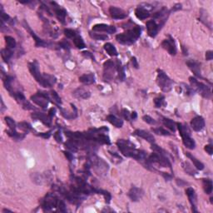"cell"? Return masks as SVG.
Here are the masks:
<instances>
[{
  "instance_id": "7bdbcfd3",
  "label": "cell",
  "mask_w": 213,
  "mask_h": 213,
  "mask_svg": "<svg viewBox=\"0 0 213 213\" xmlns=\"http://www.w3.org/2000/svg\"><path fill=\"white\" fill-rule=\"evenodd\" d=\"M90 36L92 38H94L96 40H106L108 37L105 34H100V33H90Z\"/></svg>"
},
{
  "instance_id": "9a60e30c",
  "label": "cell",
  "mask_w": 213,
  "mask_h": 213,
  "mask_svg": "<svg viewBox=\"0 0 213 213\" xmlns=\"http://www.w3.org/2000/svg\"><path fill=\"white\" fill-rule=\"evenodd\" d=\"M109 13L112 18H113L114 19H123L127 17V14L125 11H123V9L119 8L113 7L111 6L109 8Z\"/></svg>"
},
{
  "instance_id": "5bb4252c",
  "label": "cell",
  "mask_w": 213,
  "mask_h": 213,
  "mask_svg": "<svg viewBox=\"0 0 213 213\" xmlns=\"http://www.w3.org/2000/svg\"><path fill=\"white\" fill-rule=\"evenodd\" d=\"M191 127L196 132H200L205 127V121L202 117H196L191 122Z\"/></svg>"
},
{
  "instance_id": "f35d334b",
  "label": "cell",
  "mask_w": 213,
  "mask_h": 213,
  "mask_svg": "<svg viewBox=\"0 0 213 213\" xmlns=\"http://www.w3.org/2000/svg\"><path fill=\"white\" fill-rule=\"evenodd\" d=\"M49 95L51 96V97H52V101H53V102H54L57 105V106H60V105H61V103H62L61 98H60V97L58 96V94H57V92H55V91H51Z\"/></svg>"
},
{
  "instance_id": "c3c4849f",
  "label": "cell",
  "mask_w": 213,
  "mask_h": 213,
  "mask_svg": "<svg viewBox=\"0 0 213 213\" xmlns=\"http://www.w3.org/2000/svg\"><path fill=\"white\" fill-rule=\"evenodd\" d=\"M143 120H144V122H146L147 123L150 124V125H154V124H156V122L155 121L152 117L148 116V115H145V116L143 117Z\"/></svg>"
},
{
  "instance_id": "e0dca14e",
  "label": "cell",
  "mask_w": 213,
  "mask_h": 213,
  "mask_svg": "<svg viewBox=\"0 0 213 213\" xmlns=\"http://www.w3.org/2000/svg\"><path fill=\"white\" fill-rule=\"evenodd\" d=\"M186 193H187V197L189 198V201L192 206V211L194 212H197V210L196 209V204H197V195L195 192V190L192 187H188L186 190Z\"/></svg>"
},
{
  "instance_id": "91938a15",
  "label": "cell",
  "mask_w": 213,
  "mask_h": 213,
  "mask_svg": "<svg viewBox=\"0 0 213 213\" xmlns=\"http://www.w3.org/2000/svg\"><path fill=\"white\" fill-rule=\"evenodd\" d=\"M177 183H178V185H179L180 187H183V186H184V185L187 184V183H185V182H183L182 179H178L177 180Z\"/></svg>"
},
{
  "instance_id": "cb8c5ba5",
  "label": "cell",
  "mask_w": 213,
  "mask_h": 213,
  "mask_svg": "<svg viewBox=\"0 0 213 213\" xmlns=\"http://www.w3.org/2000/svg\"><path fill=\"white\" fill-rule=\"evenodd\" d=\"M135 14L138 19H140V20H144V19H147L150 16V13L145 8L140 7L139 6L135 10Z\"/></svg>"
},
{
  "instance_id": "4316f807",
  "label": "cell",
  "mask_w": 213,
  "mask_h": 213,
  "mask_svg": "<svg viewBox=\"0 0 213 213\" xmlns=\"http://www.w3.org/2000/svg\"><path fill=\"white\" fill-rule=\"evenodd\" d=\"M186 156L188 157V158H190L191 160L192 161V162H193V164H194V166L196 167V168H197V170H203L204 169V165L202 162H201L200 161H198L195 156H193L192 155V154L190 153V152H186Z\"/></svg>"
},
{
  "instance_id": "60d3db41",
  "label": "cell",
  "mask_w": 213,
  "mask_h": 213,
  "mask_svg": "<svg viewBox=\"0 0 213 213\" xmlns=\"http://www.w3.org/2000/svg\"><path fill=\"white\" fill-rule=\"evenodd\" d=\"M152 131L154 133L157 134V135H161V136H170L171 133L169 132H167V130L163 129L161 128H152Z\"/></svg>"
},
{
  "instance_id": "d6a6232c",
  "label": "cell",
  "mask_w": 213,
  "mask_h": 213,
  "mask_svg": "<svg viewBox=\"0 0 213 213\" xmlns=\"http://www.w3.org/2000/svg\"><path fill=\"white\" fill-rule=\"evenodd\" d=\"M162 123H163V124L166 126L167 128H169V129H170L171 131H172V132H175L176 129H177L176 123H174L172 120H171V119L163 117V118H162Z\"/></svg>"
},
{
  "instance_id": "44dd1931",
  "label": "cell",
  "mask_w": 213,
  "mask_h": 213,
  "mask_svg": "<svg viewBox=\"0 0 213 213\" xmlns=\"http://www.w3.org/2000/svg\"><path fill=\"white\" fill-rule=\"evenodd\" d=\"M146 26H147L148 35L150 37H152V38L156 37V35L157 34V32H158V26H157L156 22L154 20H149V21L147 22Z\"/></svg>"
},
{
  "instance_id": "9c48e42d",
  "label": "cell",
  "mask_w": 213,
  "mask_h": 213,
  "mask_svg": "<svg viewBox=\"0 0 213 213\" xmlns=\"http://www.w3.org/2000/svg\"><path fill=\"white\" fill-rule=\"evenodd\" d=\"M161 46L163 48L167 51L171 55H176L177 53V47H176L175 42L171 36H169V38L165 39V40L161 43Z\"/></svg>"
},
{
  "instance_id": "6f0895ef",
  "label": "cell",
  "mask_w": 213,
  "mask_h": 213,
  "mask_svg": "<svg viewBox=\"0 0 213 213\" xmlns=\"http://www.w3.org/2000/svg\"><path fill=\"white\" fill-rule=\"evenodd\" d=\"M55 112H56V109L53 108V107L50 109L49 111H48V115H49L50 117H52L54 116Z\"/></svg>"
},
{
  "instance_id": "d590c367",
  "label": "cell",
  "mask_w": 213,
  "mask_h": 213,
  "mask_svg": "<svg viewBox=\"0 0 213 213\" xmlns=\"http://www.w3.org/2000/svg\"><path fill=\"white\" fill-rule=\"evenodd\" d=\"M5 41H6V45L8 48L14 49L16 47V40L11 36H5Z\"/></svg>"
},
{
  "instance_id": "8fae6325",
  "label": "cell",
  "mask_w": 213,
  "mask_h": 213,
  "mask_svg": "<svg viewBox=\"0 0 213 213\" xmlns=\"http://www.w3.org/2000/svg\"><path fill=\"white\" fill-rule=\"evenodd\" d=\"M51 4L53 6V10H54L56 16H57V19L61 22L62 24H65V19H66L67 12L66 10L61 8L59 5H57L55 2H52Z\"/></svg>"
},
{
  "instance_id": "11a10c76",
  "label": "cell",
  "mask_w": 213,
  "mask_h": 213,
  "mask_svg": "<svg viewBox=\"0 0 213 213\" xmlns=\"http://www.w3.org/2000/svg\"><path fill=\"white\" fill-rule=\"evenodd\" d=\"M38 136L43 137V138H49L51 136V132H47V133H41L38 134Z\"/></svg>"
},
{
  "instance_id": "4fadbf2b",
  "label": "cell",
  "mask_w": 213,
  "mask_h": 213,
  "mask_svg": "<svg viewBox=\"0 0 213 213\" xmlns=\"http://www.w3.org/2000/svg\"><path fill=\"white\" fill-rule=\"evenodd\" d=\"M56 83V78L49 74H43L39 84L44 88H51Z\"/></svg>"
},
{
  "instance_id": "681fc988",
  "label": "cell",
  "mask_w": 213,
  "mask_h": 213,
  "mask_svg": "<svg viewBox=\"0 0 213 213\" xmlns=\"http://www.w3.org/2000/svg\"><path fill=\"white\" fill-rule=\"evenodd\" d=\"M123 112V116L124 117V118L127 119L128 121H130L131 119H132V117H131L130 112L128 111V109H126V108L123 109V112Z\"/></svg>"
},
{
  "instance_id": "be15d7a7",
  "label": "cell",
  "mask_w": 213,
  "mask_h": 213,
  "mask_svg": "<svg viewBox=\"0 0 213 213\" xmlns=\"http://www.w3.org/2000/svg\"><path fill=\"white\" fill-rule=\"evenodd\" d=\"M6 211H8V212H12V211H9V210H7V209H4L3 212H6Z\"/></svg>"
},
{
  "instance_id": "e575fe53",
  "label": "cell",
  "mask_w": 213,
  "mask_h": 213,
  "mask_svg": "<svg viewBox=\"0 0 213 213\" xmlns=\"http://www.w3.org/2000/svg\"><path fill=\"white\" fill-rule=\"evenodd\" d=\"M65 147H66V148H68V149L74 152H77L78 150V147H79L76 142L71 139H69L68 141L65 143Z\"/></svg>"
},
{
  "instance_id": "4dcf8cb0",
  "label": "cell",
  "mask_w": 213,
  "mask_h": 213,
  "mask_svg": "<svg viewBox=\"0 0 213 213\" xmlns=\"http://www.w3.org/2000/svg\"><path fill=\"white\" fill-rule=\"evenodd\" d=\"M203 188L206 194H211L212 192V182L210 179H203Z\"/></svg>"
},
{
  "instance_id": "816d5d0a",
  "label": "cell",
  "mask_w": 213,
  "mask_h": 213,
  "mask_svg": "<svg viewBox=\"0 0 213 213\" xmlns=\"http://www.w3.org/2000/svg\"><path fill=\"white\" fill-rule=\"evenodd\" d=\"M213 58V52L212 51H207L206 52V59L207 61H211Z\"/></svg>"
},
{
  "instance_id": "f546056e",
  "label": "cell",
  "mask_w": 213,
  "mask_h": 213,
  "mask_svg": "<svg viewBox=\"0 0 213 213\" xmlns=\"http://www.w3.org/2000/svg\"><path fill=\"white\" fill-rule=\"evenodd\" d=\"M13 81H14V78H13L12 76H8V75H7V76L3 78V84H4L5 88H6L9 92H13L12 87Z\"/></svg>"
},
{
  "instance_id": "680465c9",
  "label": "cell",
  "mask_w": 213,
  "mask_h": 213,
  "mask_svg": "<svg viewBox=\"0 0 213 213\" xmlns=\"http://www.w3.org/2000/svg\"><path fill=\"white\" fill-rule=\"evenodd\" d=\"M161 174H162V176H163V177H164V178H165V179H166V180H167V181L171 180V179L172 178V176H171V175H169L168 173L161 172Z\"/></svg>"
},
{
  "instance_id": "ee69618b",
  "label": "cell",
  "mask_w": 213,
  "mask_h": 213,
  "mask_svg": "<svg viewBox=\"0 0 213 213\" xmlns=\"http://www.w3.org/2000/svg\"><path fill=\"white\" fill-rule=\"evenodd\" d=\"M64 34L68 38H73V39L77 36V33H75V31L68 29H64Z\"/></svg>"
},
{
  "instance_id": "8d00e7d4",
  "label": "cell",
  "mask_w": 213,
  "mask_h": 213,
  "mask_svg": "<svg viewBox=\"0 0 213 213\" xmlns=\"http://www.w3.org/2000/svg\"><path fill=\"white\" fill-rule=\"evenodd\" d=\"M183 169L185 170V172H186L187 173H188L189 175L193 176V175H195L196 173H197V172H196V171L193 169V167H192L190 165L189 162H187V161H185V162H183Z\"/></svg>"
},
{
  "instance_id": "db71d44e",
  "label": "cell",
  "mask_w": 213,
  "mask_h": 213,
  "mask_svg": "<svg viewBox=\"0 0 213 213\" xmlns=\"http://www.w3.org/2000/svg\"><path fill=\"white\" fill-rule=\"evenodd\" d=\"M131 61H132L133 66L135 68H138V67H139V65H138V63H137V58H136L135 57H132V58H131Z\"/></svg>"
},
{
  "instance_id": "1f68e13d",
  "label": "cell",
  "mask_w": 213,
  "mask_h": 213,
  "mask_svg": "<svg viewBox=\"0 0 213 213\" xmlns=\"http://www.w3.org/2000/svg\"><path fill=\"white\" fill-rule=\"evenodd\" d=\"M117 66V72L118 74V78L120 79V81H123L125 79V72H124V69H123V67L122 66V63L120 61H117L116 63Z\"/></svg>"
},
{
  "instance_id": "74e56055",
  "label": "cell",
  "mask_w": 213,
  "mask_h": 213,
  "mask_svg": "<svg viewBox=\"0 0 213 213\" xmlns=\"http://www.w3.org/2000/svg\"><path fill=\"white\" fill-rule=\"evenodd\" d=\"M74 44H75V46H76L78 48H79V49H82V48H84V47H85V43H84L83 38H81L80 36L77 35L76 37L74 38Z\"/></svg>"
},
{
  "instance_id": "9f6ffc18",
  "label": "cell",
  "mask_w": 213,
  "mask_h": 213,
  "mask_svg": "<svg viewBox=\"0 0 213 213\" xmlns=\"http://www.w3.org/2000/svg\"><path fill=\"white\" fill-rule=\"evenodd\" d=\"M64 154H65V156H67V158L68 159L69 161H72L73 159H74V156L72 155L71 152H64Z\"/></svg>"
},
{
  "instance_id": "3957f363",
  "label": "cell",
  "mask_w": 213,
  "mask_h": 213,
  "mask_svg": "<svg viewBox=\"0 0 213 213\" xmlns=\"http://www.w3.org/2000/svg\"><path fill=\"white\" fill-rule=\"evenodd\" d=\"M177 126H178L181 136L183 137V144L189 149H194L196 147V143H195L194 140L191 137V133H190V131L187 128V126L183 125L181 123H178Z\"/></svg>"
},
{
  "instance_id": "7402d4cb",
  "label": "cell",
  "mask_w": 213,
  "mask_h": 213,
  "mask_svg": "<svg viewBox=\"0 0 213 213\" xmlns=\"http://www.w3.org/2000/svg\"><path fill=\"white\" fill-rule=\"evenodd\" d=\"M134 135L137 136V137H142V138H143V139L147 141V142H150V143H152V144L154 143V142H155V138H154L153 136H152L151 133H147V132H146V131L144 130L137 129V130H136L135 132H134Z\"/></svg>"
},
{
  "instance_id": "6125c7cd",
  "label": "cell",
  "mask_w": 213,
  "mask_h": 213,
  "mask_svg": "<svg viewBox=\"0 0 213 213\" xmlns=\"http://www.w3.org/2000/svg\"><path fill=\"white\" fill-rule=\"evenodd\" d=\"M83 54L84 55V56H86V57H92V54H91V52H83Z\"/></svg>"
},
{
  "instance_id": "8992f818",
  "label": "cell",
  "mask_w": 213,
  "mask_h": 213,
  "mask_svg": "<svg viewBox=\"0 0 213 213\" xmlns=\"http://www.w3.org/2000/svg\"><path fill=\"white\" fill-rule=\"evenodd\" d=\"M59 201V199L54 194L48 193L45 197V198L42 201V207L44 211H50L54 207H57Z\"/></svg>"
},
{
  "instance_id": "277c9868",
  "label": "cell",
  "mask_w": 213,
  "mask_h": 213,
  "mask_svg": "<svg viewBox=\"0 0 213 213\" xmlns=\"http://www.w3.org/2000/svg\"><path fill=\"white\" fill-rule=\"evenodd\" d=\"M157 73L158 74H157L156 82H157L159 88H161L163 92H169L172 88L173 81L163 71L157 70Z\"/></svg>"
},
{
  "instance_id": "2e32d148",
  "label": "cell",
  "mask_w": 213,
  "mask_h": 213,
  "mask_svg": "<svg viewBox=\"0 0 213 213\" xmlns=\"http://www.w3.org/2000/svg\"><path fill=\"white\" fill-rule=\"evenodd\" d=\"M32 117L33 119L39 120L43 124H45V125L48 126V127L51 126V123H52V117H50L49 115H45V114L42 113V112H34V113L32 114Z\"/></svg>"
},
{
  "instance_id": "83f0119b",
  "label": "cell",
  "mask_w": 213,
  "mask_h": 213,
  "mask_svg": "<svg viewBox=\"0 0 213 213\" xmlns=\"http://www.w3.org/2000/svg\"><path fill=\"white\" fill-rule=\"evenodd\" d=\"M104 47L105 51H106L110 56H112V57H113V56H117V54H118V53H117V51L116 49V47H114L112 43H105L104 47Z\"/></svg>"
},
{
  "instance_id": "836d02e7",
  "label": "cell",
  "mask_w": 213,
  "mask_h": 213,
  "mask_svg": "<svg viewBox=\"0 0 213 213\" xmlns=\"http://www.w3.org/2000/svg\"><path fill=\"white\" fill-rule=\"evenodd\" d=\"M7 133L8 134V136H10L11 137H13L14 139L17 140V141H21L24 138V134H21V133H17L16 130H9L7 131Z\"/></svg>"
},
{
  "instance_id": "f907efd6",
  "label": "cell",
  "mask_w": 213,
  "mask_h": 213,
  "mask_svg": "<svg viewBox=\"0 0 213 213\" xmlns=\"http://www.w3.org/2000/svg\"><path fill=\"white\" fill-rule=\"evenodd\" d=\"M205 151H206L209 155H212L213 152V147L211 145H206L205 146Z\"/></svg>"
},
{
  "instance_id": "5b68a950",
  "label": "cell",
  "mask_w": 213,
  "mask_h": 213,
  "mask_svg": "<svg viewBox=\"0 0 213 213\" xmlns=\"http://www.w3.org/2000/svg\"><path fill=\"white\" fill-rule=\"evenodd\" d=\"M189 80L190 83H192V88H194L195 91H197L202 97H205V98H210L211 97V89L207 86L205 85L204 83L198 82L193 77H190Z\"/></svg>"
},
{
  "instance_id": "6da1fadb",
  "label": "cell",
  "mask_w": 213,
  "mask_h": 213,
  "mask_svg": "<svg viewBox=\"0 0 213 213\" xmlns=\"http://www.w3.org/2000/svg\"><path fill=\"white\" fill-rule=\"evenodd\" d=\"M117 145L124 156L133 157L137 161H143L147 158V153L144 151L136 149L135 145L128 140L119 139Z\"/></svg>"
},
{
  "instance_id": "94428289",
  "label": "cell",
  "mask_w": 213,
  "mask_h": 213,
  "mask_svg": "<svg viewBox=\"0 0 213 213\" xmlns=\"http://www.w3.org/2000/svg\"><path fill=\"white\" fill-rule=\"evenodd\" d=\"M137 112H132L131 113V117H132V119H136L137 118Z\"/></svg>"
},
{
  "instance_id": "ffe728a7",
  "label": "cell",
  "mask_w": 213,
  "mask_h": 213,
  "mask_svg": "<svg viewBox=\"0 0 213 213\" xmlns=\"http://www.w3.org/2000/svg\"><path fill=\"white\" fill-rule=\"evenodd\" d=\"M92 30L93 31H99V32H106L110 34L114 33L116 32V28L114 26H110V25H106L104 24H96L92 27Z\"/></svg>"
},
{
  "instance_id": "f6af8a7d",
  "label": "cell",
  "mask_w": 213,
  "mask_h": 213,
  "mask_svg": "<svg viewBox=\"0 0 213 213\" xmlns=\"http://www.w3.org/2000/svg\"><path fill=\"white\" fill-rule=\"evenodd\" d=\"M167 13V9L166 8H162L160 11H158V12H156L154 14L153 18L154 19H160V18H161V17L165 16Z\"/></svg>"
},
{
  "instance_id": "7a4b0ae2",
  "label": "cell",
  "mask_w": 213,
  "mask_h": 213,
  "mask_svg": "<svg viewBox=\"0 0 213 213\" xmlns=\"http://www.w3.org/2000/svg\"><path fill=\"white\" fill-rule=\"evenodd\" d=\"M142 29L138 26L133 28L131 30L127 31L126 33H121L116 36L117 41L121 44L124 45H131L137 41V39L141 36Z\"/></svg>"
},
{
  "instance_id": "d4e9b609",
  "label": "cell",
  "mask_w": 213,
  "mask_h": 213,
  "mask_svg": "<svg viewBox=\"0 0 213 213\" xmlns=\"http://www.w3.org/2000/svg\"><path fill=\"white\" fill-rule=\"evenodd\" d=\"M79 81L83 84H85V85H91V84L95 83L94 74H83V76H81L79 78Z\"/></svg>"
},
{
  "instance_id": "b9f144b4",
  "label": "cell",
  "mask_w": 213,
  "mask_h": 213,
  "mask_svg": "<svg viewBox=\"0 0 213 213\" xmlns=\"http://www.w3.org/2000/svg\"><path fill=\"white\" fill-rule=\"evenodd\" d=\"M5 122L7 123V125L8 126V128L11 130H16V123L14 121V119H12L9 117H5Z\"/></svg>"
},
{
  "instance_id": "f5cc1de1",
  "label": "cell",
  "mask_w": 213,
  "mask_h": 213,
  "mask_svg": "<svg viewBox=\"0 0 213 213\" xmlns=\"http://www.w3.org/2000/svg\"><path fill=\"white\" fill-rule=\"evenodd\" d=\"M54 138H55V140H56V141H57V142H62V140H63V139H62L61 133H60L59 131L55 133V134H54Z\"/></svg>"
},
{
  "instance_id": "f1b7e54d",
  "label": "cell",
  "mask_w": 213,
  "mask_h": 213,
  "mask_svg": "<svg viewBox=\"0 0 213 213\" xmlns=\"http://www.w3.org/2000/svg\"><path fill=\"white\" fill-rule=\"evenodd\" d=\"M13 54H14V52H13L12 49H9V48H4V49H2L1 51V56H2L3 59L4 60L6 63L9 61V59L12 57Z\"/></svg>"
},
{
  "instance_id": "52a82bcc",
  "label": "cell",
  "mask_w": 213,
  "mask_h": 213,
  "mask_svg": "<svg viewBox=\"0 0 213 213\" xmlns=\"http://www.w3.org/2000/svg\"><path fill=\"white\" fill-rule=\"evenodd\" d=\"M31 99L36 104L43 108H46L48 105V100L50 99L49 93L44 92H38L36 94L31 97Z\"/></svg>"
},
{
  "instance_id": "603a6c76",
  "label": "cell",
  "mask_w": 213,
  "mask_h": 213,
  "mask_svg": "<svg viewBox=\"0 0 213 213\" xmlns=\"http://www.w3.org/2000/svg\"><path fill=\"white\" fill-rule=\"evenodd\" d=\"M25 28H26V29H28V30L29 31V33H30V34L32 35V37L34 38V40H35L36 47H47V46H48V43H46L45 41L42 40L41 38H38V36L35 34V33H34V32H33V31L32 30V29H31L29 26H28V24H25Z\"/></svg>"
},
{
  "instance_id": "ba28073f",
  "label": "cell",
  "mask_w": 213,
  "mask_h": 213,
  "mask_svg": "<svg viewBox=\"0 0 213 213\" xmlns=\"http://www.w3.org/2000/svg\"><path fill=\"white\" fill-rule=\"evenodd\" d=\"M104 74H103V79L105 82H108L112 80L114 77V72L117 71L116 64L112 61H106L104 63Z\"/></svg>"
},
{
  "instance_id": "30bf717a",
  "label": "cell",
  "mask_w": 213,
  "mask_h": 213,
  "mask_svg": "<svg viewBox=\"0 0 213 213\" xmlns=\"http://www.w3.org/2000/svg\"><path fill=\"white\" fill-rule=\"evenodd\" d=\"M29 68L31 74L33 78H35L37 82L39 83L41 78H42V75L40 71H39V68H38V63L37 61H33L29 64Z\"/></svg>"
},
{
  "instance_id": "484cf974",
  "label": "cell",
  "mask_w": 213,
  "mask_h": 213,
  "mask_svg": "<svg viewBox=\"0 0 213 213\" xmlns=\"http://www.w3.org/2000/svg\"><path fill=\"white\" fill-rule=\"evenodd\" d=\"M106 121L109 122V123L112 124L113 126H115L116 128H122L123 125V120H121L118 117H117L116 116H114L112 114H110L108 116L106 117Z\"/></svg>"
},
{
  "instance_id": "ac0fdd59",
  "label": "cell",
  "mask_w": 213,
  "mask_h": 213,
  "mask_svg": "<svg viewBox=\"0 0 213 213\" xmlns=\"http://www.w3.org/2000/svg\"><path fill=\"white\" fill-rule=\"evenodd\" d=\"M73 95L78 99H87L90 97L91 92L85 88H78L73 92Z\"/></svg>"
},
{
  "instance_id": "ab89813d",
  "label": "cell",
  "mask_w": 213,
  "mask_h": 213,
  "mask_svg": "<svg viewBox=\"0 0 213 213\" xmlns=\"http://www.w3.org/2000/svg\"><path fill=\"white\" fill-rule=\"evenodd\" d=\"M19 128L21 130L24 131L25 133H28L30 130H32V127L29 123H26V122H22V123H19Z\"/></svg>"
},
{
  "instance_id": "7dc6e473",
  "label": "cell",
  "mask_w": 213,
  "mask_h": 213,
  "mask_svg": "<svg viewBox=\"0 0 213 213\" xmlns=\"http://www.w3.org/2000/svg\"><path fill=\"white\" fill-rule=\"evenodd\" d=\"M164 102V97H156L154 100V104H155V106L156 107H160V106L162 105V103Z\"/></svg>"
},
{
  "instance_id": "7c38bea8",
  "label": "cell",
  "mask_w": 213,
  "mask_h": 213,
  "mask_svg": "<svg viewBox=\"0 0 213 213\" xmlns=\"http://www.w3.org/2000/svg\"><path fill=\"white\" fill-rule=\"evenodd\" d=\"M143 195H144V192H143L142 189L138 188L137 187H133L128 192V197H130V199L133 201H140L142 197H143Z\"/></svg>"
},
{
  "instance_id": "bcb514c9",
  "label": "cell",
  "mask_w": 213,
  "mask_h": 213,
  "mask_svg": "<svg viewBox=\"0 0 213 213\" xmlns=\"http://www.w3.org/2000/svg\"><path fill=\"white\" fill-rule=\"evenodd\" d=\"M96 192L99 193V194H102L104 196L105 200H106V203H109L110 202V200H111V195L108 192H106V191H103V190H96Z\"/></svg>"
},
{
  "instance_id": "d6986e66",
  "label": "cell",
  "mask_w": 213,
  "mask_h": 213,
  "mask_svg": "<svg viewBox=\"0 0 213 213\" xmlns=\"http://www.w3.org/2000/svg\"><path fill=\"white\" fill-rule=\"evenodd\" d=\"M187 66L189 67V68L192 70V72L195 74V76L201 78V64L194 61V60H189L187 62Z\"/></svg>"
}]
</instances>
